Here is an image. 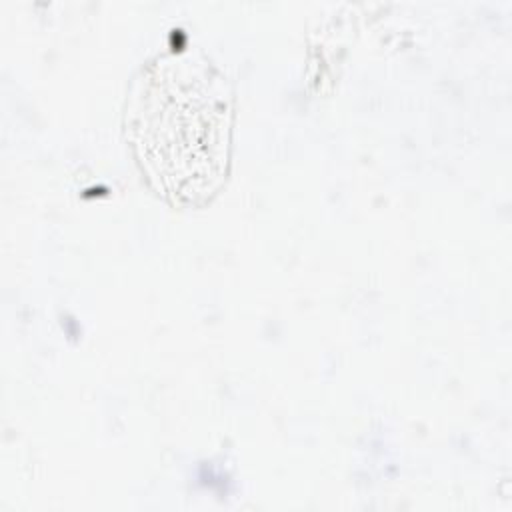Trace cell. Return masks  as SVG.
<instances>
[{
  "label": "cell",
  "instance_id": "cell-1",
  "mask_svg": "<svg viewBox=\"0 0 512 512\" xmlns=\"http://www.w3.org/2000/svg\"><path fill=\"white\" fill-rule=\"evenodd\" d=\"M126 134L150 182L172 200L198 202L228 166L232 92L220 68L190 46L142 66L126 100Z\"/></svg>",
  "mask_w": 512,
  "mask_h": 512
}]
</instances>
